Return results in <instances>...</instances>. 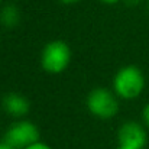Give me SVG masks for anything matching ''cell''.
<instances>
[{"mask_svg":"<svg viewBox=\"0 0 149 149\" xmlns=\"http://www.w3.org/2000/svg\"><path fill=\"white\" fill-rule=\"evenodd\" d=\"M141 122L143 123V126L148 129V132H149V101L141 110Z\"/></svg>","mask_w":149,"mask_h":149,"instance_id":"8","label":"cell"},{"mask_svg":"<svg viewBox=\"0 0 149 149\" xmlns=\"http://www.w3.org/2000/svg\"><path fill=\"white\" fill-rule=\"evenodd\" d=\"M126 6H130V7H136V6H139V4H142L143 1H146V0H122Z\"/></svg>","mask_w":149,"mask_h":149,"instance_id":"10","label":"cell"},{"mask_svg":"<svg viewBox=\"0 0 149 149\" xmlns=\"http://www.w3.org/2000/svg\"><path fill=\"white\" fill-rule=\"evenodd\" d=\"M61 3H64V4H75V3H78V1H81V0H59Z\"/></svg>","mask_w":149,"mask_h":149,"instance_id":"12","label":"cell"},{"mask_svg":"<svg viewBox=\"0 0 149 149\" xmlns=\"http://www.w3.org/2000/svg\"><path fill=\"white\" fill-rule=\"evenodd\" d=\"M148 143V129L142 122L126 120L117 130L116 149H145Z\"/></svg>","mask_w":149,"mask_h":149,"instance_id":"5","label":"cell"},{"mask_svg":"<svg viewBox=\"0 0 149 149\" xmlns=\"http://www.w3.org/2000/svg\"><path fill=\"white\" fill-rule=\"evenodd\" d=\"M72 59V51L70 45L62 39H54L45 44L41 51V67L48 74H61L64 72Z\"/></svg>","mask_w":149,"mask_h":149,"instance_id":"2","label":"cell"},{"mask_svg":"<svg viewBox=\"0 0 149 149\" xmlns=\"http://www.w3.org/2000/svg\"><path fill=\"white\" fill-rule=\"evenodd\" d=\"M101 3H104V4H116V3H119V1H122V0H99Z\"/></svg>","mask_w":149,"mask_h":149,"instance_id":"11","label":"cell"},{"mask_svg":"<svg viewBox=\"0 0 149 149\" xmlns=\"http://www.w3.org/2000/svg\"><path fill=\"white\" fill-rule=\"evenodd\" d=\"M1 109L13 119H23L31 110V101L20 93L10 91L1 97Z\"/></svg>","mask_w":149,"mask_h":149,"instance_id":"6","label":"cell"},{"mask_svg":"<svg viewBox=\"0 0 149 149\" xmlns=\"http://www.w3.org/2000/svg\"><path fill=\"white\" fill-rule=\"evenodd\" d=\"M41 141V132L38 126L28 119H16L4 132L1 142L13 149H25L29 145Z\"/></svg>","mask_w":149,"mask_h":149,"instance_id":"4","label":"cell"},{"mask_svg":"<svg viewBox=\"0 0 149 149\" xmlns=\"http://www.w3.org/2000/svg\"><path fill=\"white\" fill-rule=\"evenodd\" d=\"M25 149H52V146L48 145V143H45V142H42V141H38V142L29 145L28 148H25Z\"/></svg>","mask_w":149,"mask_h":149,"instance_id":"9","label":"cell"},{"mask_svg":"<svg viewBox=\"0 0 149 149\" xmlns=\"http://www.w3.org/2000/svg\"><path fill=\"white\" fill-rule=\"evenodd\" d=\"M1 3H3V0H0V4H1Z\"/></svg>","mask_w":149,"mask_h":149,"instance_id":"15","label":"cell"},{"mask_svg":"<svg viewBox=\"0 0 149 149\" xmlns=\"http://www.w3.org/2000/svg\"><path fill=\"white\" fill-rule=\"evenodd\" d=\"M145 3H146V10H148V13H149V0H146Z\"/></svg>","mask_w":149,"mask_h":149,"instance_id":"14","label":"cell"},{"mask_svg":"<svg viewBox=\"0 0 149 149\" xmlns=\"http://www.w3.org/2000/svg\"><path fill=\"white\" fill-rule=\"evenodd\" d=\"M0 149H13V148H10L9 145H6L4 142H1V141H0Z\"/></svg>","mask_w":149,"mask_h":149,"instance_id":"13","label":"cell"},{"mask_svg":"<svg viewBox=\"0 0 149 149\" xmlns=\"http://www.w3.org/2000/svg\"><path fill=\"white\" fill-rule=\"evenodd\" d=\"M117 94L106 87L93 88L86 99L87 110L97 119L109 120L113 119L120 110V101Z\"/></svg>","mask_w":149,"mask_h":149,"instance_id":"3","label":"cell"},{"mask_svg":"<svg viewBox=\"0 0 149 149\" xmlns=\"http://www.w3.org/2000/svg\"><path fill=\"white\" fill-rule=\"evenodd\" d=\"M20 22V10L16 4L7 3L0 7V25L3 28H16Z\"/></svg>","mask_w":149,"mask_h":149,"instance_id":"7","label":"cell"},{"mask_svg":"<svg viewBox=\"0 0 149 149\" xmlns=\"http://www.w3.org/2000/svg\"><path fill=\"white\" fill-rule=\"evenodd\" d=\"M146 86V78L143 71L133 64L125 65L113 77L111 90L117 94L120 100H135L138 99Z\"/></svg>","mask_w":149,"mask_h":149,"instance_id":"1","label":"cell"}]
</instances>
